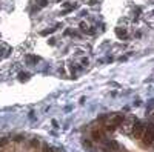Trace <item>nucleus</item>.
<instances>
[{
	"label": "nucleus",
	"instance_id": "obj_5",
	"mask_svg": "<svg viewBox=\"0 0 154 152\" xmlns=\"http://www.w3.org/2000/svg\"><path fill=\"white\" fill-rule=\"evenodd\" d=\"M42 152H52V148L49 144H42Z\"/></svg>",
	"mask_w": 154,
	"mask_h": 152
},
{
	"label": "nucleus",
	"instance_id": "obj_10",
	"mask_svg": "<svg viewBox=\"0 0 154 152\" xmlns=\"http://www.w3.org/2000/svg\"><path fill=\"white\" fill-rule=\"evenodd\" d=\"M0 152H2V151H0Z\"/></svg>",
	"mask_w": 154,
	"mask_h": 152
},
{
	"label": "nucleus",
	"instance_id": "obj_7",
	"mask_svg": "<svg viewBox=\"0 0 154 152\" xmlns=\"http://www.w3.org/2000/svg\"><path fill=\"white\" fill-rule=\"evenodd\" d=\"M54 29H56V28H51V29H46V31H42V35H48V34H49V32H52Z\"/></svg>",
	"mask_w": 154,
	"mask_h": 152
},
{
	"label": "nucleus",
	"instance_id": "obj_9",
	"mask_svg": "<svg viewBox=\"0 0 154 152\" xmlns=\"http://www.w3.org/2000/svg\"><path fill=\"white\" fill-rule=\"evenodd\" d=\"M57 2H60V0H57Z\"/></svg>",
	"mask_w": 154,
	"mask_h": 152
},
{
	"label": "nucleus",
	"instance_id": "obj_1",
	"mask_svg": "<svg viewBox=\"0 0 154 152\" xmlns=\"http://www.w3.org/2000/svg\"><path fill=\"white\" fill-rule=\"evenodd\" d=\"M142 144L145 148H150V146L154 144V124H148L145 126V131H144V135H142Z\"/></svg>",
	"mask_w": 154,
	"mask_h": 152
},
{
	"label": "nucleus",
	"instance_id": "obj_4",
	"mask_svg": "<svg viewBox=\"0 0 154 152\" xmlns=\"http://www.w3.org/2000/svg\"><path fill=\"white\" fill-rule=\"evenodd\" d=\"M116 34H117V37H120V39H123V37H126V31L122 29V28H117L116 29Z\"/></svg>",
	"mask_w": 154,
	"mask_h": 152
},
{
	"label": "nucleus",
	"instance_id": "obj_2",
	"mask_svg": "<svg viewBox=\"0 0 154 152\" xmlns=\"http://www.w3.org/2000/svg\"><path fill=\"white\" fill-rule=\"evenodd\" d=\"M144 131H145V124L140 123V121H134L133 123V135L136 140H140L142 135H144Z\"/></svg>",
	"mask_w": 154,
	"mask_h": 152
},
{
	"label": "nucleus",
	"instance_id": "obj_3",
	"mask_svg": "<svg viewBox=\"0 0 154 152\" xmlns=\"http://www.w3.org/2000/svg\"><path fill=\"white\" fill-rule=\"evenodd\" d=\"M91 138L94 140V142H103V138H105V135H103V131H102V129H92Z\"/></svg>",
	"mask_w": 154,
	"mask_h": 152
},
{
	"label": "nucleus",
	"instance_id": "obj_8",
	"mask_svg": "<svg viewBox=\"0 0 154 152\" xmlns=\"http://www.w3.org/2000/svg\"><path fill=\"white\" fill-rule=\"evenodd\" d=\"M28 60H29V62H38V57H34V56H29V57H28Z\"/></svg>",
	"mask_w": 154,
	"mask_h": 152
},
{
	"label": "nucleus",
	"instance_id": "obj_6",
	"mask_svg": "<svg viewBox=\"0 0 154 152\" xmlns=\"http://www.w3.org/2000/svg\"><path fill=\"white\" fill-rule=\"evenodd\" d=\"M19 77H20V80H22V81H23V80H28V77H29V75H28V74L20 72V74H19Z\"/></svg>",
	"mask_w": 154,
	"mask_h": 152
}]
</instances>
